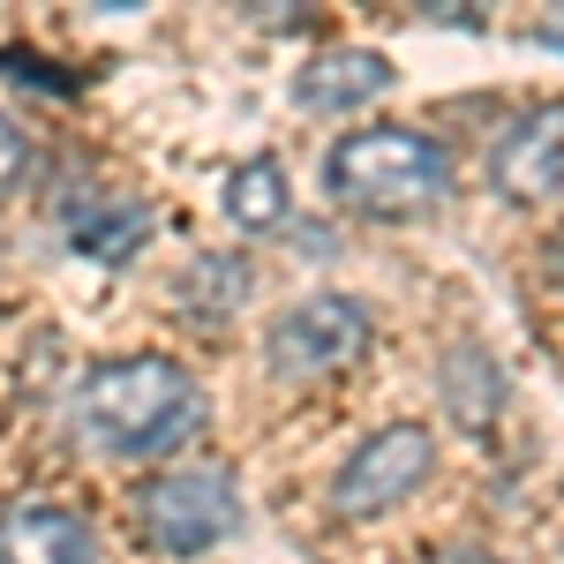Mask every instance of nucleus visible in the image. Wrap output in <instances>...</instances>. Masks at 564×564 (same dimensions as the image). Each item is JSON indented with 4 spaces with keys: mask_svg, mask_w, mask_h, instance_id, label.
Returning a JSON list of instances; mask_svg holds the SVG:
<instances>
[{
    "mask_svg": "<svg viewBox=\"0 0 564 564\" xmlns=\"http://www.w3.org/2000/svg\"><path fill=\"white\" fill-rule=\"evenodd\" d=\"M550 45H564V8H557V15H550Z\"/></svg>",
    "mask_w": 564,
    "mask_h": 564,
    "instance_id": "4468645a",
    "label": "nucleus"
},
{
    "mask_svg": "<svg viewBox=\"0 0 564 564\" xmlns=\"http://www.w3.org/2000/svg\"><path fill=\"white\" fill-rule=\"evenodd\" d=\"M369 308L354 294H308L294 302L279 324H271V369L294 377V384H316V377H339L369 354Z\"/></svg>",
    "mask_w": 564,
    "mask_h": 564,
    "instance_id": "20e7f679",
    "label": "nucleus"
},
{
    "mask_svg": "<svg viewBox=\"0 0 564 564\" xmlns=\"http://www.w3.org/2000/svg\"><path fill=\"white\" fill-rule=\"evenodd\" d=\"M143 241H151V204H135V196H113V204L90 196L84 212H76V249L98 263H121Z\"/></svg>",
    "mask_w": 564,
    "mask_h": 564,
    "instance_id": "9d476101",
    "label": "nucleus"
},
{
    "mask_svg": "<svg viewBox=\"0 0 564 564\" xmlns=\"http://www.w3.org/2000/svg\"><path fill=\"white\" fill-rule=\"evenodd\" d=\"M68 414H76V436L113 459H166L204 430V391L166 354H129V361H98L76 384Z\"/></svg>",
    "mask_w": 564,
    "mask_h": 564,
    "instance_id": "f257e3e1",
    "label": "nucleus"
},
{
    "mask_svg": "<svg viewBox=\"0 0 564 564\" xmlns=\"http://www.w3.org/2000/svg\"><path fill=\"white\" fill-rule=\"evenodd\" d=\"M0 564H98V542L61 505H15L0 512Z\"/></svg>",
    "mask_w": 564,
    "mask_h": 564,
    "instance_id": "6e6552de",
    "label": "nucleus"
},
{
    "mask_svg": "<svg viewBox=\"0 0 564 564\" xmlns=\"http://www.w3.org/2000/svg\"><path fill=\"white\" fill-rule=\"evenodd\" d=\"M234 520H241V505L218 467H181V475H159L135 489V527L166 557H204L212 542L234 534Z\"/></svg>",
    "mask_w": 564,
    "mask_h": 564,
    "instance_id": "7ed1b4c3",
    "label": "nucleus"
},
{
    "mask_svg": "<svg viewBox=\"0 0 564 564\" xmlns=\"http://www.w3.org/2000/svg\"><path fill=\"white\" fill-rule=\"evenodd\" d=\"M181 302H188V316H226V308L241 302V263H218V257H204V263H188V279H181Z\"/></svg>",
    "mask_w": 564,
    "mask_h": 564,
    "instance_id": "9b49d317",
    "label": "nucleus"
},
{
    "mask_svg": "<svg viewBox=\"0 0 564 564\" xmlns=\"http://www.w3.org/2000/svg\"><path fill=\"white\" fill-rule=\"evenodd\" d=\"M226 212H234V226H249V234L286 226V212H294L286 166H279V159H241V166L226 174Z\"/></svg>",
    "mask_w": 564,
    "mask_h": 564,
    "instance_id": "1a4fd4ad",
    "label": "nucleus"
},
{
    "mask_svg": "<svg viewBox=\"0 0 564 564\" xmlns=\"http://www.w3.org/2000/svg\"><path fill=\"white\" fill-rule=\"evenodd\" d=\"M550 271H557V286H564V234L550 241Z\"/></svg>",
    "mask_w": 564,
    "mask_h": 564,
    "instance_id": "ddd939ff",
    "label": "nucleus"
},
{
    "mask_svg": "<svg viewBox=\"0 0 564 564\" xmlns=\"http://www.w3.org/2000/svg\"><path fill=\"white\" fill-rule=\"evenodd\" d=\"M377 90H391V61L369 45H324L294 76V98L308 113H347V106H369Z\"/></svg>",
    "mask_w": 564,
    "mask_h": 564,
    "instance_id": "0eeeda50",
    "label": "nucleus"
},
{
    "mask_svg": "<svg viewBox=\"0 0 564 564\" xmlns=\"http://www.w3.org/2000/svg\"><path fill=\"white\" fill-rule=\"evenodd\" d=\"M332 196L354 204V212H384V218H406L436 204L452 188V159L444 143H430L422 129H354L332 143Z\"/></svg>",
    "mask_w": 564,
    "mask_h": 564,
    "instance_id": "f03ea898",
    "label": "nucleus"
},
{
    "mask_svg": "<svg viewBox=\"0 0 564 564\" xmlns=\"http://www.w3.org/2000/svg\"><path fill=\"white\" fill-rule=\"evenodd\" d=\"M15 174H23V129H15V121L0 113V196L15 188Z\"/></svg>",
    "mask_w": 564,
    "mask_h": 564,
    "instance_id": "f8f14e48",
    "label": "nucleus"
},
{
    "mask_svg": "<svg viewBox=\"0 0 564 564\" xmlns=\"http://www.w3.org/2000/svg\"><path fill=\"white\" fill-rule=\"evenodd\" d=\"M430 459H436V444H430V430H414V422L369 430L347 452V467L332 475V512H339V520H377V512H391L399 497L422 489Z\"/></svg>",
    "mask_w": 564,
    "mask_h": 564,
    "instance_id": "39448f33",
    "label": "nucleus"
},
{
    "mask_svg": "<svg viewBox=\"0 0 564 564\" xmlns=\"http://www.w3.org/2000/svg\"><path fill=\"white\" fill-rule=\"evenodd\" d=\"M489 181L505 188V196H557L564 188V106H534L520 113L512 129L497 135V151H489Z\"/></svg>",
    "mask_w": 564,
    "mask_h": 564,
    "instance_id": "423d86ee",
    "label": "nucleus"
}]
</instances>
